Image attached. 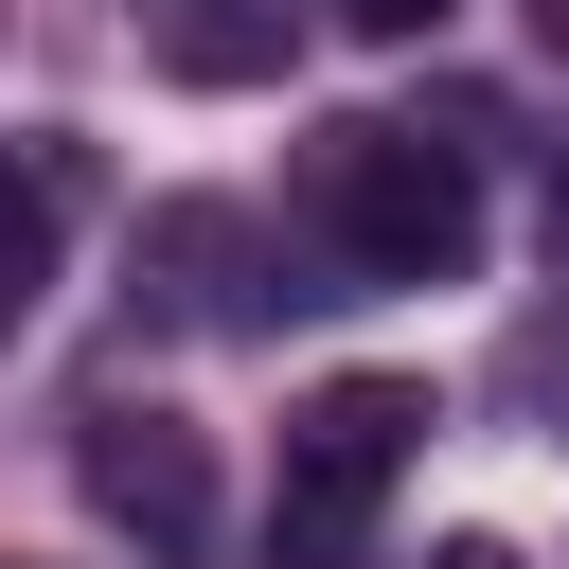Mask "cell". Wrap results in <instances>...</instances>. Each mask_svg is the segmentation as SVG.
<instances>
[{"label":"cell","mask_w":569,"mask_h":569,"mask_svg":"<svg viewBox=\"0 0 569 569\" xmlns=\"http://www.w3.org/2000/svg\"><path fill=\"white\" fill-rule=\"evenodd\" d=\"M231 267H249V213H160L142 231V284L178 320H267V284H231Z\"/></svg>","instance_id":"5b68a950"},{"label":"cell","mask_w":569,"mask_h":569,"mask_svg":"<svg viewBox=\"0 0 569 569\" xmlns=\"http://www.w3.org/2000/svg\"><path fill=\"white\" fill-rule=\"evenodd\" d=\"M71 462H89V498H107L124 533H160V551H196V516H213V462H196V427H178V409H142V391H107Z\"/></svg>","instance_id":"3957f363"},{"label":"cell","mask_w":569,"mask_h":569,"mask_svg":"<svg viewBox=\"0 0 569 569\" xmlns=\"http://www.w3.org/2000/svg\"><path fill=\"white\" fill-rule=\"evenodd\" d=\"M338 18H356V36H427L445 0H338Z\"/></svg>","instance_id":"8992f818"},{"label":"cell","mask_w":569,"mask_h":569,"mask_svg":"<svg viewBox=\"0 0 569 569\" xmlns=\"http://www.w3.org/2000/svg\"><path fill=\"white\" fill-rule=\"evenodd\" d=\"M480 107H445V142L427 124H320L302 142V213H320V249L356 267V284H462V249H480Z\"/></svg>","instance_id":"6da1fadb"},{"label":"cell","mask_w":569,"mask_h":569,"mask_svg":"<svg viewBox=\"0 0 569 569\" xmlns=\"http://www.w3.org/2000/svg\"><path fill=\"white\" fill-rule=\"evenodd\" d=\"M533 36H551V53H569V0H533Z\"/></svg>","instance_id":"9c48e42d"},{"label":"cell","mask_w":569,"mask_h":569,"mask_svg":"<svg viewBox=\"0 0 569 569\" xmlns=\"http://www.w3.org/2000/svg\"><path fill=\"white\" fill-rule=\"evenodd\" d=\"M142 53L178 89H267L284 71V0H142Z\"/></svg>","instance_id":"277c9868"},{"label":"cell","mask_w":569,"mask_h":569,"mask_svg":"<svg viewBox=\"0 0 569 569\" xmlns=\"http://www.w3.org/2000/svg\"><path fill=\"white\" fill-rule=\"evenodd\" d=\"M427 373H320L284 409V462H267V569H373V516L427 445Z\"/></svg>","instance_id":"7a4b0ae2"},{"label":"cell","mask_w":569,"mask_h":569,"mask_svg":"<svg viewBox=\"0 0 569 569\" xmlns=\"http://www.w3.org/2000/svg\"><path fill=\"white\" fill-rule=\"evenodd\" d=\"M427 569H516V551H498V533H445V551H427Z\"/></svg>","instance_id":"52a82bcc"},{"label":"cell","mask_w":569,"mask_h":569,"mask_svg":"<svg viewBox=\"0 0 569 569\" xmlns=\"http://www.w3.org/2000/svg\"><path fill=\"white\" fill-rule=\"evenodd\" d=\"M551 267H569V160H551Z\"/></svg>","instance_id":"ba28073f"}]
</instances>
